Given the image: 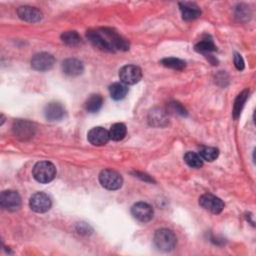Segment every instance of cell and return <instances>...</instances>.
<instances>
[{"label":"cell","mask_w":256,"mask_h":256,"mask_svg":"<svg viewBox=\"0 0 256 256\" xmlns=\"http://www.w3.org/2000/svg\"><path fill=\"white\" fill-rule=\"evenodd\" d=\"M87 38L96 47L106 50H127L129 49V43L122 38L118 33L108 28H101L87 33Z\"/></svg>","instance_id":"6da1fadb"},{"label":"cell","mask_w":256,"mask_h":256,"mask_svg":"<svg viewBox=\"0 0 256 256\" xmlns=\"http://www.w3.org/2000/svg\"><path fill=\"white\" fill-rule=\"evenodd\" d=\"M56 175L55 166L48 161H41L35 164L33 168V177L40 183L51 182Z\"/></svg>","instance_id":"7a4b0ae2"},{"label":"cell","mask_w":256,"mask_h":256,"mask_svg":"<svg viewBox=\"0 0 256 256\" xmlns=\"http://www.w3.org/2000/svg\"><path fill=\"white\" fill-rule=\"evenodd\" d=\"M155 246L162 251H170L172 250L177 242L175 234L169 229H160L157 230L154 234L153 238Z\"/></svg>","instance_id":"3957f363"},{"label":"cell","mask_w":256,"mask_h":256,"mask_svg":"<svg viewBox=\"0 0 256 256\" xmlns=\"http://www.w3.org/2000/svg\"><path fill=\"white\" fill-rule=\"evenodd\" d=\"M99 181L104 188L108 190H117L122 186L123 179L118 172L111 169H105L99 174Z\"/></svg>","instance_id":"277c9868"},{"label":"cell","mask_w":256,"mask_h":256,"mask_svg":"<svg viewBox=\"0 0 256 256\" xmlns=\"http://www.w3.org/2000/svg\"><path fill=\"white\" fill-rule=\"evenodd\" d=\"M141 77V69L135 65H126L119 70V78L125 85H133L139 82Z\"/></svg>","instance_id":"5b68a950"},{"label":"cell","mask_w":256,"mask_h":256,"mask_svg":"<svg viewBox=\"0 0 256 256\" xmlns=\"http://www.w3.org/2000/svg\"><path fill=\"white\" fill-rule=\"evenodd\" d=\"M29 205L34 212L44 213L50 209L51 200L47 194L43 192H36L30 197Z\"/></svg>","instance_id":"8992f818"},{"label":"cell","mask_w":256,"mask_h":256,"mask_svg":"<svg viewBox=\"0 0 256 256\" xmlns=\"http://www.w3.org/2000/svg\"><path fill=\"white\" fill-rule=\"evenodd\" d=\"M0 203L5 210L16 211L21 206V198L16 191L6 190L0 195Z\"/></svg>","instance_id":"52a82bcc"},{"label":"cell","mask_w":256,"mask_h":256,"mask_svg":"<svg viewBox=\"0 0 256 256\" xmlns=\"http://www.w3.org/2000/svg\"><path fill=\"white\" fill-rule=\"evenodd\" d=\"M199 204L205 210H208L214 214L220 213L224 208V203L222 200L210 193L203 194L199 199Z\"/></svg>","instance_id":"ba28073f"},{"label":"cell","mask_w":256,"mask_h":256,"mask_svg":"<svg viewBox=\"0 0 256 256\" xmlns=\"http://www.w3.org/2000/svg\"><path fill=\"white\" fill-rule=\"evenodd\" d=\"M54 63V57L46 52L35 54L31 59V66L38 71H47L53 67Z\"/></svg>","instance_id":"9c48e42d"},{"label":"cell","mask_w":256,"mask_h":256,"mask_svg":"<svg viewBox=\"0 0 256 256\" xmlns=\"http://www.w3.org/2000/svg\"><path fill=\"white\" fill-rule=\"evenodd\" d=\"M131 213L140 222H148L153 217L152 207L145 202H138L131 208Z\"/></svg>","instance_id":"30bf717a"},{"label":"cell","mask_w":256,"mask_h":256,"mask_svg":"<svg viewBox=\"0 0 256 256\" xmlns=\"http://www.w3.org/2000/svg\"><path fill=\"white\" fill-rule=\"evenodd\" d=\"M88 141L94 146H103L105 145L109 139V131L103 127H94L92 128L87 135Z\"/></svg>","instance_id":"8fae6325"},{"label":"cell","mask_w":256,"mask_h":256,"mask_svg":"<svg viewBox=\"0 0 256 256\" xmlns=\"http://www.w3.org/2000/svg\"><path fill=\"white\" fill-rule=\"evenodd\" d=\"M17 14L19 18L27 22H37L42 18V12L38 8L31 6H20L17 9Z\"/></svg>","instance_id":"7c38bea8"},{"label":"cell","mask_w":256,"mask_h":256,"mask_svg":"<svg viewBox=\"0 0 256 256\" xmlns=\"http://www.w3.org/2000/svg\"><path fill=\"white\" fill-rule=\"evenodd\" d=\"M62 70L68 76H78L83 72L84 66L80 60L75 58H69L63 61Z\"/></svg>","instance_id":"4fadbf2b"},{"label":"cell","mask_w":256,"mask_h":256,"mask_svg":"<svg viewBox=\"0 0 256 256\" xmlns=\"http://www.w3.org/2000/svg\"><path fill=\"white\" fill-rule=\"evenodd\" d=\"M64 108L58 102H51L45 106L44 115L49 121H58L64 116Z\"/></svg>","instance_id":"5bb4252c"},{"label":"cell","mask_w":256,"mask_h":256,"mask_svg":"<svg viewBox=\"0 0 256 256\" xmlns=\"http://www.w3.org/2000/svg\"><path fill=\"white\" fill-rule=\"evenodd\" d=\"M14 134L21 139H28L33 136L34 134V127L28 121L19 120L14 123L13 125Z\"/></svg>","instance_id":"9a60e30c"},{"label":"cell","mask_w":256,"mask_h":256,"mask_svg":"<svg viewBox=\"0 0 256 256\" xmlns=\"http://www.w3.org/2000/svg\"><path fill=\"white\" fill-rule=\"evenodd\" d=\"M179 7L182 14V18L186 21L194 20L198 18L201 14L199 7L191 2H181L179 3Z\"/></svg>","instance_id":"2e32d148"},{"label":"cell","mask_w":256,"mask_h":256,"mask_svg":"<svg viewBox=\"0 0 256 256\" xmlns=\"http://www.w3.org/2000/svg\"><path fill=\"white\" fill-rule=\"evenodd\" d=\"M103 104V99L99 94L90 95L85 102V109L89 113L98 112Z\"/></svg>","instance_id":"e0dca14e"},{"label":"cell","mask_w":256,"mask_h":256,"mask_svg":"<svg viewBox=\"0 0 256 256\" xmlns=\"http://www.w3.org/2000/svg\"><path fill=\"white\" fill-rule=\"evenodd\" d=\"M109 92L114 100H121L126 96L128 88L122 82H115L109 87Z\"/></svg>","instance_id":"ac0fdd59"},{"label":"cell","mask_w":256,"mask_h":256,"mask_svg":"<svg viewBox=\"0 0 256 256\" xmlns=\"http://www.w3.org/2000/svg\"><path fill=\"white\" fill-rule=\"evenodd\" d=\"M126 132L127 129L123 123H115L109 130V136L114 141H120L126 136Z\"/></svg>","instance_id":"d6986e66"},{"label":"cell","mask_w":256,"mask_h":256,"mask_svg":"<svg viewBox=\"0 0 256 256\" xmlns=\"http://www.w3.org/2000/svg\"><path fill=\"white\" fill-rule=\"evenodd\" d=\"M195 50L197 52H201V53H210L216 50V46L213 43V40L211 38H204L202 39L199 43H197L195 45Z\"/></svg>","instance_id":"ffe728a7"},{"label":"cell","mask_w":256,"mask_h":256,"mask_svg":"<svg viewBox=\"0 0 256 256\" xmlns=\"http://www.w3.org/2000/svg\"><path fill=\"white\" fill-rule=\"evenodd\" d=\"M248 97V91L244 90L242 91L236 98L235 103H234V107H233V116L235 119H237L242 111V108L244 106V103L246 102Z\"/></svg>","instance_id":"44dd1931"},{"label":"cell","mask_w":256,"mask_h":256,"mask_svg":"<svg viewBox=\"0 0 256 256\" xmlns=\"http://www.w3.org/2000/svg\"><path fill=\"white\" fill-rule=\"evenodd\" d=\"M184 161L192 168H200L203 165V159L195 152H187L184 155Z\"/></svg>","instance_id":"7402d4cb"},{"label":"cell","mask_w":256,"mask_h":256,"mask_svg":"<svg viewBox=\"0 0 256 256\" xmlns=\"http://www.w3.org/2000/svg\"><path fill=\"white\" fill-rule=\"evenodd\" d=\"M161 64L165 67L175 69V70H182L186 66V63L183 60L178 59V58H174V57H169V58L162 59Z\"/></svg>","instance_id":"603a6c76"},{"label":"cell","mask_w":256,"mask_h":256,"mask_svg":"<svg viewBox=\"0 0 256 256\" xmlns=\"http://www.w3.org/2000/svg\"><path fill=\"white\" fill-rule=\"evenodd\" d=\"M61 39L62 41L69 45V46H75V45H78L81 41V38L79 36V34L76 32V31H67V32H64L62 35H61Z\"/></svg>","instance_id":"cb8c5ba5"},{"label":"cell","mask_w":256,"mask_h":256,"mask_svg":"<svg viewBox=\"0 0 256 256\" xmlns=\"http://www.w3.org/2000/svg\"><path fill=\"white\" fill-rule=\"evenodd\" d=\"M199 155L201 156V158L203 160L211 162V161H214L218 157L219 150L215 147H204L200 150Z\"/></svg>","instance_id":"d4e9b609"},{"label":"cell","mask_w":256,"mask_h":256,"mask_svg":"<svg viewBox=\"0 0 256 256\" xmlns=\"http://www.w3.org/2000/svg\"><path fill=\"white\" fill-rule=\"evenodd\" d=\"M165 120L164 117V113L162 111H158V112H152L151 113V121L153 124H155V122H157V125H161V122Z\"/></svg>","instance_id":"484cf974"},{"label":"cell","mask_w":256,"mask_h":256,"mask_svg":"<svg viewBox=\"0 0 256 256\" xmlns=\"http://www.w3.org/2000/svg\"><path fill=\"white\" fill-rule=\"evenodd\" d=\"M234 64H235V67H236L238 70H243V69H244V61H243V58H242L241 55L238 54V53H235V54H234Z\"/></svg>","instance_id":"4316f807"},{"label":"cell","mask_w":256,"mask_h":256,"mask_svg":"<svg viewBox=\"0 0 256 256\" xmlns=\"http://www.w3.org/2000/svg\"><path fill=\"white\" fill-rule=\"evenodd\" d=\"M171 106H172V108H173V111H176L178 114H180V115H182V116H184V115L187 114V113H186V110L181 106V104L175 102V103H172Z\"/></svg>","instance_id":"83f0119b"}]
</instances>
